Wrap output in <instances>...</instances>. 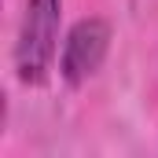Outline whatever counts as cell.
Instances as JSON below:
<instances>
[{
  "label": "cell",
  "mask_w": 158,
  "mask_h": 158,
  "mask_svg": "<svg viewBox=\"0 0 158 158\" xmlns=\"http://www.w3.org/2000/svg\"><path fill=\"white\" fill-rule=\"evenodd\" d=\"M63 0H26L15 37V74L22 85H44L59 52Z\"/></svg>",
  "instance_id": "obj_1"
},
{
  "label": "cell",
  "mask_w": 158,
  "mask_h": 158,
  "mask_svg": "<svg viewBox=\"0 0 158 158\" xmlns=\"http://www.w3.org/2000/svg\"><path fill=\"white\" fill-rule=\"evenodd\" d=\"M110 52V22L107 19H81L70 26V33L63 40V52H59V74L70 88H81L85 81H92L99 74L103 59Z\"/></svg>",
  "instance_id": "obj_2"
}]
</instances>
